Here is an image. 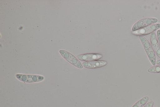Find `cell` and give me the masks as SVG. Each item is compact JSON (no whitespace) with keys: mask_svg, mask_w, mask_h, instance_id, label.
<instances>
[{"mask_svg":"<svg viewBox=\"0 0 160 107\" xmlns=\"http://www.w3.org/2000/svg\"><path fill=\"white\" fill-rule=\"evenodd\" d=\"M157 39L160 45V30H158L157 31Z\"/></svg>","mask_w":160,"mask_h":107,"instance_id":"12","label":"cell"},{"mask_svg":"<svg viewBox=\"0 0 160 107\" xmlns=\"http://www.w3.org/2000/svg\"><path fill=\"white\" fill-rule=\"evenodd\" d=\"M154 104V102L151 101L145 105L143 107H152Z\"/></svg>","mask_w":160,"mask_h":107,"instance_id":"11","label":"cell"},{"mask_svg":"<svg viewBox=\"0 0 160 107\" xmlns=\"http://www.w3.org/2000/svg\"><path fill=\"white\" fill-rule=\"evenodd\" d=\"M59 52L63 58L71 64L78 68H82L81 62L72 54L64 50H60Z\"/></svg>","mask_w":160,"mask_h":107,"instance_id":"3","label":"cell"},{"mask_svg":"<svg viewBox=\"0 0 160 107\" xmlns=\"http://www.w3.org/2000/svg\"><path fill=\"white\" fill-rule=\"evenodd\" d=\"M160 28V24H155L141 29L132 31V33L136 35L142 36L150 34Z\"/></svg>","mask_w":160,"mask_h":107,"instance_id":"4","label":"cell"},{"mask_svg":"<svg viewBox=\"0 0 160 107\" xmlns=\"http://www.w3.org/2000/svg\"><path fill=\"white\" fill-rule=\"evenodd\" d=\"M148 71L151 73H160V65L151 67L149 68Z\"/></svg>","mask_w":160,"mask_h":107,"instance_id":"10","label":"cell"},{"mask_svg":"<svg viewBox=\"0 0 160 107\" xmlns=\"http://www.w3.org/2000/svg\"><path fill=\"white\" fill-rule=\"evenodd\" d=\"M16 76L20 80L27 83L39 82L43 80L44 79L43 77L39 75L17 74Z\"/></svg>","mask_w":160,"mask_h":107,"instance_id":"5","label":"cell"},{"mask_svg":"<svg viewBox=\"0 0 160 107\" xmlns=\"http://www.w3.org/2000/svg\"><path fill=\"white\" fill-rule=\"evenodd\" d=\"M139 38L142 43L148 58L152 65L156 63L155 53L149 41L143 36H139Z\"/></svg>","mask_w":160,"mask_h":107,"instance_id":"1","label":"cell"},{"mask_svg":"<svg viewBox=\"0 0 160 107\" xmlns=\"http://www.w3.org/2000/svg\"><path fill=\"white\" fill-rule=\"evenodd\" d=\"M151 45L154 52L160 58V45L158 41L156 35L154 32L151 33L150 37Z\"/></svg>","mask_w":160,"mask_h":107,"instance_id":"7","label":"cell"},{"mask_svg":"<svg viewBox=\"0 0 160 107\" xmlns=\"http://www.w3.org/2000/svg\"><path fill=\"white\" fill-rule=\"evenodd\" d=\"M156 64L158 65H160V59L156 61Z\"/></svg>","mask_w":160,"mask_h":107,"instance_id":"13","label":"cell"},{"mask_svg":"<svg viewBox=\"0 0 160 107\" xmlns=\"http://www.w3.org/2000/svg\"><path fill=\"white\" fill-rule=\"evenodd\" d=\"M148 96L144 97L137 101L132 107H143L148 102Z\"/></svg>","mask_w":160,"mask_h":107,"instance_id":"9","label":"cell"},{"mask_svg":"<svg viewBox=\"0 0 160 107\" xmlns=\"http://www.w3.org/2000/svg\"><path fill=\"white\" fill-rule=\"evenodd\" d=\"M102 57L100 54L89 53L81 54L77 56V58L81 61H92L100 59Z\"/></svg>","mask_w":160,"mask_h":107,"instance_id":"6","label":"cell"},{"mask_svg":"<svg viewBox=\"0 0 160 107\" xmlns=\"http://www.w3.org/2000/svg\"></svg>","mask_w":160,"mask_h":107,"instance_id":"14","label":"cell"},{"mask_svg":"<svg viewBox=\"0 0 160 107\" xmlns=\"http://www.w3.org/2000/svg\"><path fill=\"white\" fill-rule=\"evenodd\" d=\"M107 62L104 61H94L86 62L82 63L85 67L88 68H95L101 67L107 65Z\"/></svg>","mask_w":160,"mask_h":107,"instance_id":"8","label":"cell"},{"mask_svg":"<svg viewBox=\"0 0 160 107\" xmlns=\"http://www.w3.org/2000/svg\"><path fill=\"white\" fill-rule=\"evenodd\" d=\"M157 19L152 18H145L136 22L132 28V31H136L145 27L151 25L157 22Z\"/></svg>","mask_w":160,"mask_h":107,"instance_id":"2","label":"cell"}]
</instances>
